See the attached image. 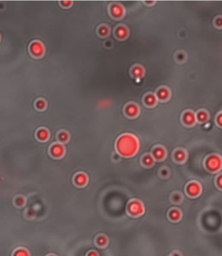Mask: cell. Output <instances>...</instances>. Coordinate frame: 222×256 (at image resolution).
Returning a JSON list of instances; mask_svg holds the SVG:
<instances>
[{"instance_id": "d590c367", "label": "cell", "mask_w": 222, "mask_h": 256, "mask_svg": "<svg viewBox=\"0 0 222 256\" xmlns=\"http://www.w3.org/2000/svg\"><path fill=\"white\" fill-rule=\"evenodd\" d=\"M51 256H53V255H51Z\"/></svg>"}, {"instance_id": "83f0119b", "label": "cell", "mask_w": 222, "mask_h": 256, "mask_svg": "<svg viewBox=\"0 0 222 256\" xmlns=\"http://www.w3.org/2000/svg\"><path fill=\"white\" fill-rule=\"evenodd\" d=\"M61 4L63 7H70L71 4H72V1H61Z\"/></svg>"}, {"instance_id": "3957f363", "label": "cell", "mask_w": 222, "mask_h": 256, "mask_svg": "<svg viewBox=\"0 0 222 256\" xmlns=\"http://www.w3.org/2000/svg\"><path fill=\"white\" fill-rule=\"evenodd\" d=\"M110 11L111 16L116 19L122 18L125 14V9L122 5L117 3H114L110 6Z\"/></svg>"}, {"instance_id": "1f68e13d", "label": "cell", "mask_w": 222, "mask_h": 256, "mask_svg": "<svg viewBox=\"0 0 222 256\" xmlns=\"http://www.w3.org/2000/svg\"><path fill=\"white\" fill-rule=\"evenodd\" d=\"M185 59V56H184V55L182 54H179L178 55H177V59L179 60V61H182Z\"/></svg>"}, {"instance_id": "8992f818", "label": "cell", "mask_w": 222, "mask_h": 256, "mask_svg": "<svg viewBox=\"0 0 222 256\" xmlns=\"http://www.w3.org/2000/svg\"><path fill=\"white\" fill-rule=\"evenodd\" d=\"M125 113L126 115L130 118L136 117L139 113V108L136 104L130 103L125 107Z\"/></svg>"}, {"instance_id": "52a82bcc", "label": "cell", "mask_w": 222, "mask_h": 256, "mask_svg": "<svg viewBox=\"0 0 222 256\" xmlns=\"http://www.w3.org/2000/svg\"><path fill=\"white\" fill-rule=\"evenodd\" d=\"M182 120H183V122L187 125H193L197 121L196 116L192 111H187L182 116Z\"/></svg>"}, {"instance_id": "4dcf8cb0", "label": "cell", "mask_w": 222, "mask_h": 256, "mask_svg": "<svg viewBox=\"0 0 222 256\" xmlns=\"http://www.w3.org/2000/svg\"><path fill=\"white\" fill-rule=\"evenodd\" d=\"M218 186L222 189V175H221L218 179Z\"/></svg>"}, {"instance_id": "e0dca14e", "label": "cell", "mask_w": 222, "mask_h": 256, "mask_svg": "<svg viewBox=\"0 0 222 256\" xmlns=\"http://www.w3.org/2000/svg\"><path fill=\"white\" fill-rule=\"evenodd\" d=\"M187 157V154L183 150H178L175 153V158L179 162H182Z\"/></svg>"}, {"instance_id": "7a4b0ae2", "label": "cell", "mask_w": 222, "mask_h": 256, "mask_svg": "<svg viewBox=\"0 0 222 256\" xmlns=\"http://www.w3.org/2000/svg\"><path fill=\"white\" fill-rule=\"evenodd\" d=\"M207 166L210 171H218L222 166V160L218 155H212L207 161Z\"/></svg>"}, {"instance_id": "7c38bea8", "label": "cell", "mask_w": 222, "mask_h": 256, "mask_svg": "<svg viewBox=\"0 0 222 256\" xmlns=\"http://www.w3.org/2000/svg\"><path fill=\"white\" fill-rule=\"evenodd\" d=\"M157 100V98L154 94H149L144 98V103L148 107H153L156 104Z\"/></svg>"}, {"instance_id": "d6a6232c", "label": "cell", "mask_w": 222, "mask_h": 256, "mask_svg": "<svg viewBox=\"0 0 222 256\" xmlns=\"http://www.w3.org/2000/svg\"><path fill=\"white\" fill-rule=\"evenodd\" d=\"M161 174H162V176H166L168 175V170H167L164 169V170H162V171H161Z\"/></svg>"}, {"instance_id": "cb8c5ba5", "label": "cell", "mask_w": 222, "mask_h": 256, "mask_svg": "<svg viewBox=\"0 0 222 256\" xmlns=\"http://www.w3.org/2000/svg\"><path fill=\"white\" fill-rule=\"evenodd\" d=\"M107 239L104 236H99V237L97 239V243L99 246H105L107 244Z\"/></svg>"}, {"instance_id": "6da1fadb", "label": "cell", "mask_w": 222, "mask_h": 256, "mask_svg": "<svg viewBox=\"0 0 222 256\" xmlns=\"http://www.w3.org/2000/svg\"><path fill=\"white\" fill-rule=\"evenodd\" d=\"M138 140L131 135H124L117 142V151L124 156L133 155L138 150Z\"/></svg>"}, {"instance_id": "836d02e7", "label": "cell", "mask_w": 222, "mask_h": 256, "mask_svg": "<svg viewBox=\"0 0 222 256\" xmlns=\"http://www.w3.org/2000/svg\"><path fill=\"white\" fill-rule=\"evenodd\" d=\"M88 256H98V255H97V254L96 253V252H90V253L89 254Z\"/></svg>"}, {"instance_id": "ac0fdd59", "label": "cell", "mask_w": 222, "mask_h": 256, "mask_svg": "<svg viewBox=\"0 0 222 256\" xmlns=\"http://www.w3.org/2000/svg\"><path fill=\"white\" fill-rule=\"evenodd\" d=\"M37 137L41 140H45L48 139L49 137V132L48 130L45 129H41L38 131Z\"/></svg>"}, {"instance_id": "44dd1931", "label": "cell", "mask_w": 222, "mask_h": 256, "mask_svg": "<svg viewBox=\"0 0 222 256\" xmlns=\"http://www.w3.org/2000/svg\"><path fill=\"white\" fill-rule=\"evenodd\" d=\"M143 163L146 166H151L154 163V159L149 155H147L143 158Z\"/></svg>"}, {"instance_id": "4316f807", "label": "cell", "mask_w": 222, "mask_h": 256, "mask_svg": "<svg viewBox=\"0 0 222 256\" xmlns=\"http://www.w3.org/2000/svg\"><path fill=\"white\" fill-rule=\"evenodd\" d=\"M181 200V196L180 195H179V194H175V195H174V196H173V200H174V202H180Z\"/></svg>"}, {"instance_id": "484cf974", "label": "cell", "mask_w": 222, "mask_h": 256, "mask_svg": "<svg viewBox=\"0 0 222 256\" xmlns=\"http://www.w3.org/2000/svg\"><path fill=\"white\" fill-rule=\"evenodd\" d=\"M215 25H216V27H222V18L220 17L216 18V20H215Z\"/></svg>"}, {"instance_id": "30bf717a", "label": "cell", "mask_w": 222, "mask_h": 256, "mask_svg": "<svg viewBox=\"0 0 222 256\" xmlns=\"http://www.w3.org/2000/svg\"><path fill=\"white\" fill-rule=\"evenodd\" d=\"M128 29L125 26H119L115 30L116 37L118 39H121V40L126 38L127 36H128Z\"/></svg>"}, {"instance_id": "d4e9b609", "label": "cell", "mask_w": 222, "mask_h": 256, "mask_svg": "<svg viewBox=\"0 0 222 256\" xmlns=\"http://www.w3.org/2000/svg\"><path fill=\"white\" fill-rule=\"evenodd\" d=\"M15 256H29L28 252L24 250H19L16 252Z\"/></svg>"}, {"instance_id": "ba28073f", "label": "cell", "mask_w": 222, "mask_h": 256, "mask_svg": "<svg viewBox=\"0 0 222 256\" xmlns=\"http://www.w3.org/2000/svg\"><path fill=\"white\" fill-rule=\"evenodd\" d=\"M187 192L192 196H196L201 192V187L197 183H192L187 187Z\"/></svg>"}, {"instance_id": "277c9868", "label": "cell", "mask_w": 222, "mask_h": 256, "mask_svg": "<svg viewBox=\"0 0 222 256\" xmlns=\"http://www.w3.org/2000/svg\"><path fill=\"white\" fill-rule=\"evenodd\" d=\"M30 50L31 54L35 56L40 57L44 53V47L40 42H35L31 45Z\"/></svg>"}, {"instance_id": "ffe728a7", "label": "cell", "mask_w": 222, "mask_h": 256, "mask_svg": "<svg viewBox=\"0 0 222 256\" xmlns=\"http://www.w3.org/2000/svg\"><path fill=\"white\" fill-rule=\"evenodd\" d=\"M98 33L102 37H106L109 34V28L105 25H102L98 29Z\"/></svg>"}, {"instance_id": "9c48e42d", "label": "cell", "mask_w": 222, "mask_h": 256, "mask_svg": "<svg viewBox=\"0 0 222 256\" xmlns=\"http://www.w3.org/2000/svg\"><path fill=\"white\" fill-rule=\"evenodd\" d=\"M170 96L169 90L166 88H161L156 92V96L157 99L161 101H166Z\"/></svg>"}, {"instance_id": "f1b7e54d", "label": "cell", "mask_w": 222, "mask_h": 256, "mask_svg": "<svg viewBox=\"0 0 222 256\" xmlns=\"http://www.w3.org/2000/svg\"><path fill=\"white\" fill-rule=\"evenodd\" d=\"M16 203L18 205H22L24 203V200L21 197H19L16 200Z\"/></svg>"}, {"instance_id": "f546056e", "label": "cell", "mask_w": 222, "mask_h": 256, "mask_svg": "<svg viewBox=\"0 0 222 256\" xmlns=\"http://www.w3.org/2000/svg\"><path fill=\"white\" fill-rule=\"evenodd\" d=\"M217 122L218 125L222 127V113L220 114L217 118Z\"/></svg>"}, {"instance_id": "5bb4252c", "label": "cell", "mask_w": 222, "mask_h": 256, "mask_svg": "<svg viewBox=\"0 0 222 256\" xmlns=\"http://www.w3.org/2000/svg\"><path fill=\"white\" fill-rule=\"evenodd\" d=\"M131 74L136 79H140L142 77L144 74V70L140 66H135L132 69Z\"/></svg>"}, {"instance_id": "d6986e66", "label": "cell", "mask_w": 222, "mask_h": 256, "mask_svg": "<svg viewBox=\"0 0 222 256\" xmlns=\"http://www.w3.org/2000/svg\"><path fill=\"white\" fill-rule=\"evenodd\" d=\"M169 217L173 221H178L181 218V213L177 209H173L169 213Z\"/></svg>"}, {"instance_id": "9a60e30c", "label": "cell", "mask_w": 222, "mask_h": 256, "mask_svg": "<svg viewBox=\"0 0 222 256\" xmlns=\"http://www.w3.org/2000/svg\"><path fill=\"white\" fill-rule=\"evenodd\" d=\"M87 180L88 179L86 176L83 174H79L75 178V182H76V184L79 186H83L85 185L87 182Z\"/></svg>"}, {"instance_id": "8fae6325", "label": "cell", "mask_w": 222, "mask_h": 256, "mask_svg": "<svg viewBox=\"0 0 222 256\" xmlns=\"http://www.w3.org/2000/svg\"><path fill=\"white\" fill-rule=\"evenodd\" d=\"M51 152L53 155L55 157H61L63 155L64 153V148L61 144H57L52 146Z\"/></svg>"}, {"instance_id": "e575fe53", "label": "cell", "mask_w": 222, "mask_h": 256, "mask_svg": "<svg viewBox=\"0 0 222 256\" xmlns=\"http://www.w3.org/2000/svg\"><path fill=\"white\" fill-rule=\"evenodd\" d=\"M173 256H180V255H179V254H177V253H175V254H174V255H173Z\"/></svg>"}, {"instance_id": "603a6c76", "label": "cell", "mask_w": 222, "mask_h": 256, "mask_svg": "<svg viewBox=\"0 0 222 256\" xmlns=\"http://www.w3.org/2000/svg\"><path fill=\"white\" fill-rule=\"evenodd\" d=\"M36 107H37L38 109L43 110L46 107V103L43 100H39L36 103Z\"/></svg>"}, {"instance_id": "5b68a950", "label": "cell", "mask_w": 222, "mask_h": 256, "mask_svg": "<svg viewBox=\"0 0 222 256\" xmlns=\"http://www.w3.org/2000/svg\"><path fill=\"white\" fill-rule=\"evenodd\" d=\"M143 208L141 203L138 201H134L129 205V211L133 215H139L143 213Z\"/></svg>"}, {"instance_id": "4fadbf2b", "label": "cell", "mask_w": 222, "mask_h": 256, "mask_svg": "<svg viewBox=\"0 0 222 256\" xmlns=\"http://www.w3.org/2000/svg\"><path fill=\"white\" fill-rule=\"evenodd\" d=\"M153 155L156 159L161 160L166 156V151L163 148L157 147L153 150Z\"/></svg>"}, {"instance_id": "7402d4cb", "label": "cell", "mask_w": 222, "mask_h": 256, "mask_svg": "<svg viewBox=\"0 0 222 256\" xmlns=\"http://www.w3.org/2000/svg\"><path fill=\"white\" fill-rule=\"evenodd\" d=\"M58 139L62 142H65L69 139V135L68 133L65 132V131H62L59 134H58Z\"/></svg>"}, {"instance_id": "2e32d148", "label": "cell", "mask_w": 222, "mask_h": 256, "mask_svg": "<svg viewBox=\"0 0 222 256\" xmlns=\"http://www.w3.org/2000/svg\"><path fill=\"white\" fill-rule=\"evenodd\" d=\"M208 114L205 111H200L196 115V119L200 122H204L208 119Z\"/></svg>"}]
</instances>
